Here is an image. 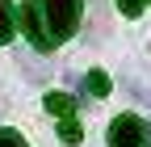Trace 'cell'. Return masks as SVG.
Masks as SVG:
<instances>
[{
	"label": "cell",
	"mask_w": 151,
	"mask_h": 147,
	"mask_svg": "<svg viewBox=\"0 0 151 147\" xmlns=\"http://www.w3.org/2000/svg\"><path fill=\"white\" fill-rule=\"evenodd\" d=\"M13 21H17V9L9 4V0H0V46L13 38Z\"/></svg>",
	"instance_id": "7"
},
{
	"label": "cell",
	"mask_w": 151,
	"mask_h": 147,
	"mask_svg": "<svg viewBox=\"0 0 151 147\" xmlns=\"http://www.w3.org/2000/svg\"><path fill=\"white\" fill-rule=\"evenodd\" d=\"M80 88H84L88 97H105L109 93V76H105V71H88V76L80 80Z\"/></svg>",
	"instance_id": "6"
},
{
	"label": "cell",
	"mask_w": 151,
	"mask_h": 147,
	"mask_svg": "<svg viewBox=\"0 0 151 147\" xmlns=\"http://www.w3.org/2000/svg\"><path fill=\"white\" fill-rule=\"evenodd\" d=\"M17 67H21L25 76L34 80V84H42V80H46V71H50L42 59H34V55H21V50H17Z\"/></svg>",
	"instance_id": "4"
},
{
	"label": "cell",
	"mask_w": 151,
	"mask_h": 147,
	"mask_svg": "<svg viewBox=\"0 0 151 147\" xmlns=\"http://www.w3.org/2000/svg\"><path fill=\"white\" fill-rule=\"evenodd\" d=\"M59 139H63V143H80V122H76V118H63Z\"/></svg>",
	"instance_id": "8"
},
{
	"label": "cell",
	"mask_w": 151,
	"mask_h": 147,
	"mask_svg": "<svg viewBox=\"0 0 151 147\" xmlns=\"http://www.w3.org/2000/svg\"><path fill=\"white\" fill-rule=\"evenodd\" d=\"M0 147H25V139L17 130H0Z\"/></svg>",
	"instance_id": "9"
},
{
	"label": "cell",
	"mask_w": 151,
	"mask_h": 147,
	"mask_svg": "<svg viewBox=\"0 0 151 147\" xmlns=\"http://www.w3.org/2000/svg\"><path fill=\"white\" fill-rule=\"evenodd\" d=\"M118 9H122L126 17H139V13H143V0H118Z\"/></svg>",
	"instance_id": "10"
},
{
	"label": "cell",
	"mask_w": 151,
	"mask_h": 147,
	"mask_svg": "<svg viewBox=\"0 0 151 147\" xmlns=\"http://www.w3.org/2000/svg\"><path fill=\"white\" fill-rule=\"evenodd\" d=\"M17 17H21V30H25V38L34 42V50H50V46H55L50 25H46V13H42V4H38V0H25Z\"/></svg>",
	"instance_id": "3"
},
{
	"label": "cell",
	"mask_w": 151,
	"mask_h": 147,
	"mask_svg": "<svg viewBox=\"0 0 151 147\" xmlns=\"http://www.w3.org/2000/svg\"><path fill=\"white\" fill-rule=\"evenodd\" d=\"M109 147H151V126L139 114H122L109 122Z\"/></svg>",
	"instance_id": "2"
},
{
	"label": "cell",
	"mask_w": 151,
	"mask_h": 147,
	"mask_svg": "<svg viewBox=\"0 0 151 147\" xmlns=\"http://www.w3.org/2000/svg\"><path fill=\"white\" fill-rule=\"evenodd\" d=\"M46 114H55V118H71V114H76V101H71L67 93H50V97H46Z\"/></svg>",
	"instance_id": "5"
},
{
	"label": "cell",
	"mask_w": 151,
	"mask_h": 147,
	"mask_svg": "<svg viewBox=\"0 0 151 147\" xmlns=\"http://www.w3.org/2000/svg\"><path fill=\"white\" fill-rule=\"evenodd\" d=\"M46 13V25H50V38L63 42L76 34V25H80V0H38Z\"/></svg>",
	"instance_id": "1"
}]
</instances>
